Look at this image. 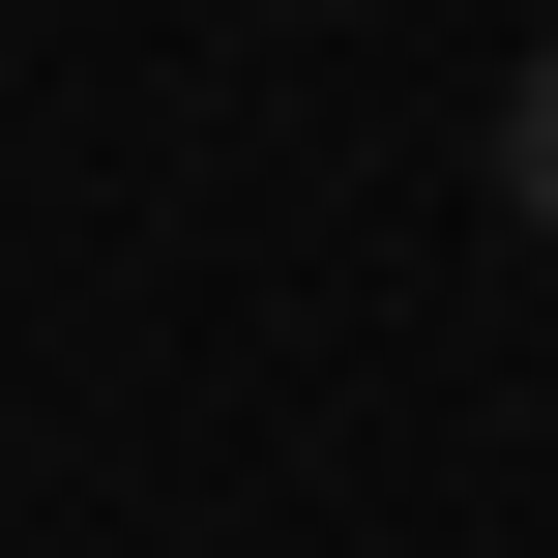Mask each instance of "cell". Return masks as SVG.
Instances as JSON below:
<instances>
[{
    "mask_svg": "<svg viewBox=\"0 0 558 558\" xmlns=\"http://www.w3.org/2000/svg\"><path fill=\"white\" fill-rule=\"evenodd\" d=\"M500 206H530V235H558V59H530V88H500Z\"/></svg>",
    "mask_w": 558,
    "mask_h": 558,
    "instance_id": "1",
    "label": "cell"
}]
</instances>
